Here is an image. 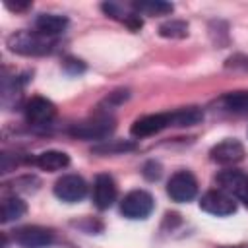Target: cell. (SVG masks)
Instances as JSON below:
<instances>
[{
	"mask_svg": "<svg viewBox=\"0 0 248 248\" xmlns=\"http://www.w3.org/2000/svg\"><path fill=\"white\" fill-rule=\"evenodd\" d=\"M8 46L10 50L17 52V54H25V56H39V54H46L52 50L54 41L50 37L41 35L39 31H17L8 39Z\"/></svg>",
	"mask_w": 248,
	"mask_h": 248,
	"instance_id": "obj_1",
	"label": "cell"
},
{
	"mask_svg": "<svg viewBox=\"0 0 248 248\" xmlns=\"http://www.w3.org/2000/svg\"><path fill=\"white\" fill-rule=\"evenodd\" d=\"M114 130V120L108 114H97L89 120H83L79 124H74L70 134L81 140H105Z\"/></svg>",
	"mask_w": 248,
	"mask_h": 248,
	"instance_id": "obj_2",
	"label": "cell"
},
{
	"mask_svg": "<svg viewBox=\"0 0 248 248\" xmlns=\"http://www.w3.org/2000/svg\"><path fill=\"white\" fill-rule=\"evenodd\" d=\"M167 194L172 202L184 203L196 198L198 194V180L190 170H178L174 172L167 182Z\"/></svg>",
	"mask_w": 248,
	"mask_h": 248,
	"instance_id": "obj_3",
	"label": "cell"
},
{
	"mask_svg": "<svg viewBox=\"0 0 248 248\" xmlns=\"http://www.w3.org/2000/svg\"><path fill=\"white\" fill-rule=\"evenodd\" d=\"M153 198L145 190H132L120 202V213L128 219H145L153 211Z\"/></svg>",
	"mask_w": 248,
	"mask_h": 248,
	"instance_id": "obj_4",
	"label": "cell"
},
{
	"mask_svg": "<svg viewBox=\"0 0 248 248\" xmlns=\"http://www.w3.org/2000/svg\"><path fill=\"white\" fill-rule=\"evenodd\" d=\"M215 182L219 184V190L238 198L248 207V174L236 169H227L215 176Z\"/></svg>",
	"mask_w": 248,
	"mask_h": 248,
	"instance_id": "obj_5",
	"label": "cell"
},
{
	"mask_svg": "<svg viewBox=\"0 0 248 248\" xmlns=\"http://www.w3.org/2000/svg\"><path fill=\"white\" fill-rule=\"evenodd\" d=\"M200 207L205 213H211V215H217V217H227V215H232L236 211L234 198L231 194L223 192V190L205 192L200 200Z\"/></svg>",
	"mask_w": 248,
	"mask_h": 248,
	"instance_id": "obj_6",
	"label": "cell"
},
{
	"mask_svg": "<svg viewBox=\"0 0 248 248\" xmlns=\"http://www.w3.org/2000/svg\"><path fill=\"white\" fill-rule=\"evenodd\" d=\"M54 194L58 200L62 202H68V203H74V202H79L85 198L87 194V184L81 176L78 174H64L62 178L56 180L54 184Z\"/></svg>",
	"mask_w": 248,
	"mask_h": 248,
	"instance_id": "obj_7",
	"label": "cell"
},
{
	"mask_svg": "<svg viewBox=\"0 0 248 248\" xmlns=\"http://www.w3.org/2000/svg\"><path fill=\"white\" fill-rule=\"evenodd\" d=\"M25 120L33 126H46L56 116V107L45 97H31L25 103Z\"/></svg>",
	"mask_w": 248,
	"mask_h": 248,
	"instance_id": "obj_8",
	"label": "cell"
},
{
	"mask_svg": "<svg viewBox=\"0 0 248 248\" xmlns=\"http://www.w3.org/2000/svg\"><path fill=\"white\" fill-rule=\"evenodd\" d=\"M169 126H172L170 112H157V114H145V116L138 118L132 124L130 132L134 138H147V136H153Z\"/></svg>",
	"mask_w": 248,
	"mask_h": 248,
	"instance_id": "obj_9",
	"label": "cell"
},
{
	"mask_svg": "<svg viewBox=\"0 0 248 248\" xmlns=\"http://www.w3.org/2000/svg\"><path fill=\"white\" fill-rule=\"evenodd\" d=\"M16 242L21 248H45L48 244H52L54 234L52 231L45 229V227H37V225H29V227H21L16 231L14 234Z\"/></svg>",
	"mask_w": 248,
	"mask_h": 248,
	"instance_id": "obj_10",
	"label": "cell"
},
{
	"mask_svg": "<svg viewBox=\"0 0 248 248\" xmlns=\"http://www.w3.org/2000/svg\"><path fill=\"white\" fill-rule=\"evenodd\" d=\"M209 157L213 163H219V165H234L244 159V145L238 140L227 138L211 147Z\"/></svg>",
	"mask_w": 248,
	"mask_h": 248,
	"instance_id": "obj_11",
	"label": "cell"
},
{
	"mask_svg": "<svg viewBox=\"0 0 248 248\" xmlns=\"http://www.w3.org/2000/svg\"><path fill=\"white\" fill-rule=\"evenodd\" d=\"M116 194H118V188H116V182L110 174L107 172H101L95 176V182H93V202L99 209H108L114 202H116Z\"/></svg>",
	"mask_w": 248,
	"mask_h": 248,
	"instance_id": "obj_12",
	"label": "cell"
},
{
	"mask_svg": "<svg viewBox=\"0 0 248 248\" xmlns=\"http://www.w3.org/2000/svg\"><path fill=\"white\" fill-rule=\"evenodd\" d=\"M68 27V19L64 16H56V14H41L35 19V29L45 35V37H56L60 35L64 29Z\"/></svg>",
	"mask_w": 248,
	"mask_h": 248,
	"instance_id": "obj_13",
	"label": "cell"
},
{
	"mask_svg": "<svg viewBox=\"0 0 248 248\" xmlns=\"http://www.w3.org/2000/svg\"><path fill=\"white\" fill-rule=\"evenodd\" d=\"M35 165L43 170H48V172H54V170H60V169H66L70 165V157L68 153L64 151H56V149H48V151H43L35 157Z\"/></svg>",
	"mask_w": 248,
	"mask_h": 248,
	"instance_id": "obj_14",
	"label": "cell"
},
{
	"mask_svg": "<svg viewBox=\"0 0 248 248\" xmlns=\"http://www.w3.org/2000/svg\"><path fill=\"white\" fill-rule=\"evenodd\" d=\"M27 211V205L21 198L17 196H8L2 200V223H12L19 217H23V213Z\"/></svg>",
	"mask_w": 248,
	"mask_h": 248,
	"instance_id": "obj_15",
	"label": "cell"
},
{
	"mask_svg": "<svg viewBox=\"0 0 248 248\" xmlns=\"http://www.w3.org/2000/svg\"><path fill=\"white\" fill-rule=\"evenodd\" d=\"M172 126H194L203 120V112L198 107H182L170 112Z\"/></svg>",
	"mask_w": 248,
	"mask_h": 248,
	"instance_id": "obj_16",
	"label": "cell"
},
{
	"mask_svg": "<svg viewBox=\"0 0 248 248\" xmlns=\"http://www.w3.org/2000/svg\"><path fill=\"white\" fill-rule=\"evenodd\" d=\"M223 105L236 114H248V91H232L227 93Z\"/></svg>",
	"mask_w": 248,
	"mask_h": 248,
	"instance_id": "obj_17",
	"label": "cell"
},
{
	"mask_svg": "<svg viewBox=\"0 0 248 248\" xmlns=\"http://www.w3.org/2000/svg\"><path fill=\"white\" fill-rule=\"evenodd\" d=\"M136 14H145V16H165L172 12V4L167 2H136L134 4Z\"/></svg>",
	"mask_w": 248,
	"mask_h": 248,
	"instance_id": "obj_18",
	"label": "cell"
},
{
	"mask_svg": "<svg viewBox=\"0 0 248 248\" xmlns=\"http://www.w3.org/2000/svg\"><path fill=\"white\" fill-rule=\"evenodd\" d=\"M159 33L163 37H170V39H182L188 35V25L184 21H178V19H170L167 23H163L159 27Z\"/></svg>",
	"mask_w": 248,
	"mask_h": 248,
	"instance_id": "obj_19",
	"label": "cell"
},
{
	"mask_svg": "<svg viewBox=\"0 0 248 248\" xmlns=\"http://www.w3.org/2000/svg\"><path fill=\"white\" fill-rule=\"evenodd\" d=\"M132 143H118V145H99L95 147L97 153H112V151H124V149H132Z\"/></svg>",
	"mask_w": 248,
	"mask_h": 248,
	"instance_id": "obj_20",
	"label": "cell"
}]
</instances>
